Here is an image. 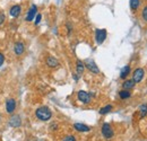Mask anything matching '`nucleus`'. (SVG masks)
<instances>
[{
	"instance_id": "1",
	"label": "nucleus",
	"mask_w": 147,
	"mask_h": 141,
	"mask_svg": "<svg viewBox=\"0 0 147 141\" xmlns=\"http://www.w3.org/2000/svg\"><path fill=\"white\" fill-rule=\"evenodd\" d=\"M35 115L41 121H49L52 117V112L47 106H41L35 111Z\"/></svg>"
},
{
	"instance_id": "2",
	"label": "nucleus",
	"mask_w": 147,
	"mask_h": 141,
	"mask_svg": "<svg viewBox=\"0 0 147 141\" xmlns=\"http://www.w3.org/2000/svg\"><path fill=\"white\" fill-rule=\"evenodd\" d=\"M102 136L105 139H111L114 136V132H113V130L109 123H104L102 125Z\"/></svg>"
},
{
	"instance_id": "3",
	"label": "nucleus",
	"mask_w": 147,
	"mask_h": 141,
	"mask_svg": "<svg viewBox=\"0 0 147 141\" xmlns=\"http://www.w3.org/2000/svg\"><path fill=\"white\" fill-rule=\"evenodd\" d=\"M77 97H78V101L84 104H88L91 102V95L84 90H79L77 94Z\"/></svg>"
},
{
	"instance_id": "4",
	"label": "nucleus",
	"mask_w": 147,
	"mask_h": 141,
	"mask_svg": "<svg viewBox=\"0 0 147 141\" xmlns=\"http://www.w3.org/2000/svg\"><path fill=\"white\" fill-rule=\"evenodd\" d=\"M95 38L98 44H102L107 38V31L105 30H96L95 32Z\"/></svg>"
},
{
	"instance_id": "5",
	"label": "nucleus",
	"mask_w": 147,
	"mask_h": 141,
	"mask_svg": "<svg viewBox=\"0 0 147 141\" xmlns=\"http://www.w3.org/2000/svg\"><path fill=\"white\" fill-rule=\"evenodd\" d=\"M15 109H16V101L14 98H8L6 101V111H7V113L11 114V113L15 112Z\"/></svg>"
},
{
	"instance_id": "6",
	"label": "nucleus",
	"mask_w": 147,
	"mask_h": 141,
	"mask_svg": "<svg viewBox=\"0 0 147 141\" xmlns=\"http://www.w3.org/2000/svg\"><path fill=\"white\" fill-rule=\"evenodd\" d=\"M36 13H37V7L35 5H32L31 8L28 9L27 11V15H26V21H32L35 16H36Z\"/></svg>"
},
{
	"instance_id": "7",
	"label": "nucleus",
	"mask_w": 147,
	"mask_h": 141,
	"mask_svg": "<svg viewBox=\"0 0 147 141\" xmlns=\"http://www.w3.org/2000/svg\"><path fill=\"white\" fill-rule=\"evenodd\" d=\"M84 64H85V67H86L88 70L91 71V72H93V73H98V72H100V69H98V67L96 66V63H95L94 61H92V60H88V61H86Z\"/></svg>"
},
{
	"instance_id": "8",
	"label": "nucleus",
	"mask_w": 147,
	"mask_h": 141,
	"mask_svg": "<svg viewBox=\"0 0 147 141\" xmlns=\"http://www.w3.org/2000/svg\"><path fill=\"white\" fill-rule=\"evenodd\" d=\"M144 73H145V71L144 69H142V68H138V69H136L135 72H134V81L135 83H140L142 81V79L144 78Z\"/></svg>"
},
{
	"instance_id": "9",
	"label": "nucleus",
	"mask_w": 147,
	"mask_h": 141,
	"mask_svg": "<svg viewBox=\"0 0 147 141\" xmlns=\"http://www.w3.org/2000/svg\"><path fill=\"white\" fill-rule=\"evenodd\" d=\"M25 51V45H24V43L23 42H17L16 44H15V46H14V52L15 54L19 56V55H22L23 53Z\"/></svg>"
},
{
	"instance_id": "10",
	"label": "nucleus",
	"mask_w": 147,
	"mask_h": 141,
	"mask_svg": "<svg viewBox=\"0 0 147 141\" xmlns=\"http://www.w3.org/2000/svg\"><path fill=\"white\" fill-rule=\"evenodd\" d=\"M9 13H10V16H11V17L17 18L19 15H20V13H22V7H20L19 5H14V6L10 8Z\"/></svg>"
},
{
	"instance_id": "11",
	"label": "nucleus",
	"mask_w": 147,
	"mask_h": 141,
	"mask_svg": "<svg viewBox=\"0 0 147 141\" xmlns=\"http://www.w3.org/2000/svg\"><path fill=\"white\" fill-rule=\"evenodd\" d=\"M9 125L10 126H13V128H18L20 126V124H22V120H20V117L17 116V115H13L10 119H9Z\"/></svg>"
},
{
	"instance_id": "12",
	"label": "nucleus",
	"mask_w": 147,
	"mask_h": 141,
	"mask_svg": "<svg viewBox=\"0 0 147 141\" xmlns=\"http://www.w3.org/2000/svg\"><path fill=\"white\" fill-rule=\"evenodd\" d=\"M74 128H75V130H77L79 132H88L91 130L90 126H87L86 124L83 123H75L74 124Z\"/></svg>"
},
{
	"instance_id": "13",
	"label": "nucleus",
	"mask_w": 147,
	"mask_h": 141,
	"mask_svg": "<svg viewBox=\"0 0 147 141\" xmlns=\"http://www.w3.org/2000/svg\"><path fill=\"white\" fill-rule=\"evenodd\" d=\"M47 64L50 67V68H55L59 66V61L53 58V56H48L47 58Z\"/></svg>"
},
{
	"instance_id": "14",
	"label": "nucleus",
	"mask_w": 147,
	"mask_h": 141,
	"mask_svg": "<svg viewBox=\"0 0 147 141\" xmlns=\"http://www.w3.org/2000/svg\"><path fill=\"white\" fill-rule=\"evenodd\" d=\"M84 69H85L84 62L80 61V60H77V62H76V72H77L78 75H82V73L84 72Z\"/></svg>"
},
{
	"instance_id": "15",
	"label": "nucleus",
	"mask_w": 147,
	"mask_h": 141,
	"mask_svg": "<svg viewBox=\"0 0 147 141\" xmlns=\"http://www.w3.org/2000/svg\"><path fill=\"white\" fill-rule=\"evenodd\" d=\"M135 81H134V79H129V80H126L125 83H123V88L125 89H131V88H134L135 87Z\"/></svg>"
},
{
	"instance_id": "16",
	"label": "nucleus",
	"mask_w": 147,
	"mask_h": 141,
	"mask_svg": "<svg viewBox=\"0 0 147 141\" xmlns=\"http://www.w3.org/2000/svg\"><path fill=\"white\" fill-rule=\"evenodd\" d=\"M129 72H130V67H129V66L123 67L122 70H121V73H120V78H121V79H126V77L129 75Z\"/></svg>"
},
{
	"instance_id": "17",
	"label": "nucleus",
	"mask_w": 147,
	"mask_h": 141,
	"mask_svg": "<svg viewBox=\"0 0 147 141\" xmlns=\"http://www.w3.org/2000/svg\"><path fill=\"white\" fill-rule=\"evenodd\" d=\"M129 5H130V8L132 10H137L139 5H140V0H130L129 1Z\"/></svg>"
},
{
	"instance_id": "18",
	"label": "nucleus",
	"mask_w": 147,
	"mask_h": 141,
	"mask_svg": "<svg viewBox=\"0 0 147 141\" xmlns=\"http://www.w3.org/2000/svg\"><path fill=\"white\" fill-rule=\"evenodd\" d=\"M119 96H120L121 99H127V98H129L131 96V93L129 90H127V89H125V90H121L119 93Z\"/></svg>"
},
{
	"instance_id": "19",
	"label": "nucleus",
	"mask_w": 147,
	"mask_h": 141,
	"mask_svg": "<svg viewBox=\"0 0 147 141\" xmlns=\"http://www.w3.org/2000/svg\"><path fill=\"white\" fill-rule=\"evenodd\" d=\"M111 109H112V105L104 106V107H102V108L100 109V114H102V115H104V114H108L109 112H111Z\"/></svg>"
},
{
	"instance_id": "20",
	"label": "nucleus",
	"mask_w": 147,
	"mask_h": 141,
	"mask_svg": "<svg viewBox=\"0 0 147 141\" xmlns=\"http://www.w3.org/2000/svg\"><path fill=\"white\" fill-rule=\"evenodd\" d=\"M139 112H140V117H145L147 115V105L144 104V105H140L139 107Z\"/></svg>"
},
{
	"instance_id": "21",
	"label": "nucleus",
	"mask_w": 147,
	"mask_h": 141,
	"mask_svg": "<svg viewBox=\"0 0 147 141\" xmlns=\"http://www.w3.org/2000/svg\"><path fill=\"white\" fill-rule=\"evenodd\" d=\"M63 141H76V139H75L74 136H66Z\"/></svg>"
},
{
	"instance_id": "22",
	"label": "nucleus",
	"mask_w": 147,
	"mask_h": 141,
	"mask_svg": "<svg viewBox=\"0 0 147 141\" xmlns=\"http://www.w3.org/2000/svg\"><path fill=\"white\" fill-rule=\"evenodd\" d=\"M5 19H6V16H5V14H3V13H0V25H2V24H3Z\"/></svg>"
},
{
	"instance_id": "23",
	"label": "nucleus",
	"mask_w": 147,
	"mask_h": 141,
	"mask_svg": "<svg viewBox=\"0 0 147 141\" xmlns=\"http://www.w3.org/2000/svg\"><path fill=\"white\" fill-rule=\"evenodd\" d=\"M143 18H144V20L147 21V6L144 8V10H143Z\"/></svg>"
},
{
	"instance_id": "24",
	"label": "nucleus",
	"mask_w": 147,
	"mask_h": 141,
	"mask_svg": "<svg viewBox=\"0 0 147 141\" xmlns=\"http://www.w3.org/2000/svg\"><path fill=\"white\" fill-rule=\"evenodd\" d=\"M41 19H42V15H41V14H37L36 19H35V25H37V24L41 21Z\"/></svg>"
},
{
	"instance_id": "25",
	"label": "nucleus",
	"mask_w": 147,
	"mask_h": 141,
	"mask_svg": "<svg viewBox=\"0 0 147 141\" xmlns=\"http://www.w3.org/2000/svg\"><path fill=\"white\" fill-rule=\"evenodd\" d=\"M3 62H5V55L2 53H0V67L3 64Z\"/></svg>"
}]
</instances>
